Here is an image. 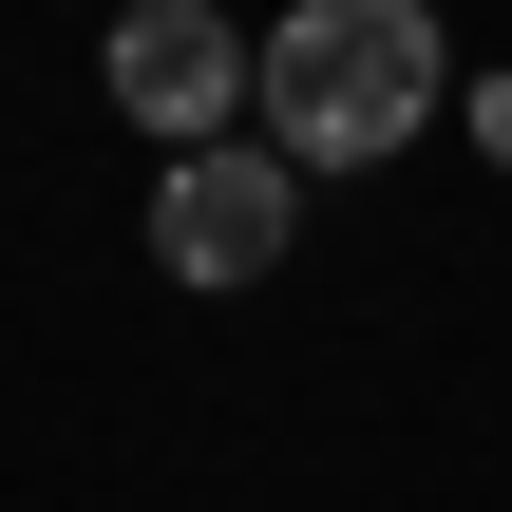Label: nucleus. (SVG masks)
<instances>
[{"label":"nucleus","instance_id":"nucleus-4","mask_svg":"<svg viewBox=\"0 0 512 512\" xmlns=\"http://www.w3.org/2000/svg\"><path fill=\"white\" fill-rule=\"evenodd\" d=\"M475 152H494V171H512V76H475Z\"/></svg>","mask_w":512,"mask_h":512},{"label":"nucleus","instance_id":"nucleus-3","mask_svg":"<svg viewBox=\"0 0 512 512\" xmlns=\"http://www.w3.org/2000/svg\"><path fill=\"white\" fill-rule=\"evenodd\" d=\"M95 76H114V114H133L152 152H209V133L247 114V19H228V0H114Z\"/></svg>","mask_w":512,"mask_h":512},{"label":"nucleus","instance_id":"nucleus-2","mask_svg":"<svg viewBox=\"0 0 512 512\" xmlns=\"http://www.w3.org/2000/svg\"><path fill=\"white\" fill-rule=\"evenodd\" d=\"M285 247H304V152H266V133H209V152H171V171H152V266H171L190 304L266 285Z\"/></svg>","mask_w":512,"mask_h":512},{"label":"nucleus","instance_id":"nucleus-1","mask_svg":"<svg viewBox=\"0 0 512 512\" xmlns=\"http://www.w3.org/2000/svg\"><path fill=\"white\" fill-rule=\"evenodd\" d=\"M247 114L304 171H380L456 114V38H437V0H285L247 38Z\"/></svg>","mask_w":512,"mask_h":512}]
</instances>
